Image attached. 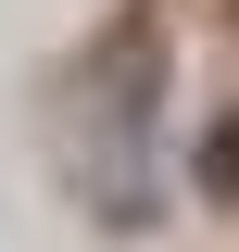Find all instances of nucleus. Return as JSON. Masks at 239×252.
<instances>
[{
	"label": "nucleus",
	"instance_id": "obj_1",
	"mask_svg": "<svg viewBox=\"0 0 239 252\" xmlns=\"http://www.w3.org/2000/svg\"><path fill=\"white\" fill-rule=\"evenodd\" d=\"M214 189H239V126H214V164H202Z\"/></svg>",
	"mask_w": 239,
	"mask_h": 252
}]
</instances>
